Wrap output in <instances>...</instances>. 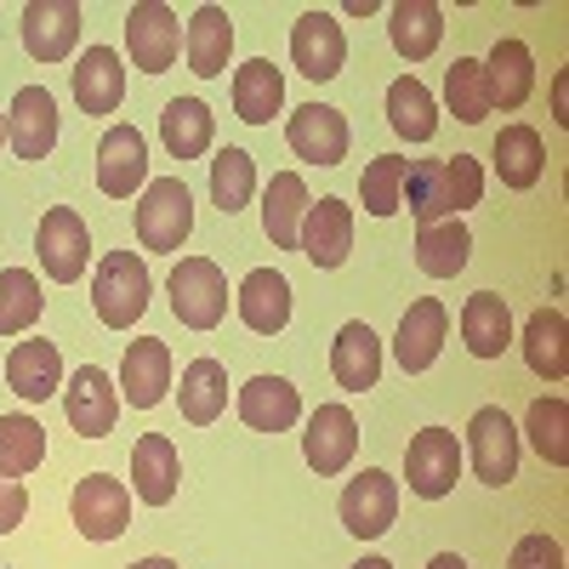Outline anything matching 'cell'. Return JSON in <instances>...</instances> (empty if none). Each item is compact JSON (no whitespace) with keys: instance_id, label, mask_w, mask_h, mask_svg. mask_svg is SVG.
I'll list each match as a JSON object with an SVG mask.
<instances>
[{"instance_id":"d4e9b609","label":"cell","mask_w":569,"mask_h":569,"mask_svg":"<svg viewBox=\"0 0 569 569\" xmlns=\"http://www.w3.org/2000/svg\"><path fill=\"white\" fill-rule=\"evenodd\" d=\"M240 319L257 330V337H279L291 325V279L279 268H251L240 284Z\"/></svg>"},{"instance_id":"1f68e13d","label":"cell","mask_w":569,"mask_h":569,"mask_svg":"<svg viewBox=\"0 0 569 569\" xmlns=\"http://www.w3.org/2000/svg\"><path fill=\"white\" fill-rule=\"evenodd\" d=\"M472 257V233L461 217H445V222H427L416 228V268L427 279H456Z\"/></svg>"},{"instance_id":"ba28073f","label":"cell","mask_w":569,"mask_h":569,"mask_svg":"<svg viewBox=\"0 0 569 569\" xmlns=\"http://www.w3.org/2000/svg\"><path fill=\"white\" fill-rule=\"evenodd\" d=\"M126 52L142 74H166L182 52V23L166 0H137L126 12Z\"/></svg>"},{"instance_id":"d590c367","label":"cell","mask_w":569,"mask_h":569,"mask_svg":"<svg viewBox=\"0 0 569 569\" xmlns=\"http://www.w3.org/2000/svg\"><path fill=\"white\" fill-rule=\"evenodd\" d=\"M541 171H547L541 131L536 126H501V137H496V177L525 194V188L541 182Z\"/></svg>"},{"instance_id":"7a4b0ae2","label":"cell","mask_w":569,"mask_h":569,"mask_svg":"<svg viewBox=\"0 0 569 569\" xmlns=\"http://www.w3.org/2000/svg\"><path fill=\"white\" fill-rule=\"evenodd\" d=\"M149 297H154V279H149V268H142L137 251H109L98 262L91 302H98V319L109 330H131L142 313H149Z\"/></svg>"},{"instance_id":"d6986e66","label":"cell","mask_w":569,"mask_h":569,"mask_svg":"<svg viewBox=\"0 0 569 569\" xmlns=\"http://www.w3.org/2000/svg\"><path fill=\"white\" fill-rule=\"evenodd\" d=\"M330 376L348 388V393H370L382 382V337L365 325V319H348L330 342Z\"/></svg>"},{"instance_id":"5b68a950","label":"cell","mask_w":569,"mask_h":569,"mask_svg":"<svg viewBox=\"0 0 569 569\" xmlns=\"http://www.w3.org/2000/svg\"><path fill=\"white\" fill-rule=\"evenodd\" d=\"M405 479H410V496L421 501H445L461 479V445L450 427H421V433L405 445Z\"/></svg>"},{"instance_id":"5bb4252c","label":"cell","mask_w":569,"mask_h":569,"mask_svg":"<svg viewBox=\"0 0 569 569\" xmlns=\"http://www.w3.org/2000/svg\"><path fill=\"white\" fill-rule=\"evenodd\" d=\"M291 63L297 74L308 80H337L342 63H348V34L330 12H302L297 29H291Z\"/></svg>"},{"instance_id":"836d02e7","label":"cell","mask_w":569,"mask_h":569,"mask_svg":"<svg viewBox=\"0 0 569 569\" xmlns=\"http://www.w3.org/2000/svg\"><path fill=\"white\" fill-rule=\"evenodd\" d=\"M525 359L541 382H563L569 376V319L558 308H536L525 325Z\"/></svg>"},{"instance_id":"e0dca14e","label":"cell","mask_w":569,"mask_h":569,"mask_svg":"<svg viewBox=\"0 0 569 569\" xmlns=\"http://www.w3.org/2000/svg\"><path fill=\"white\" fill-rule=\"evenodd\" d=\"M80 40V7L74 0H29L23 7V46L34 63H63Z\"/></svg>"},{"instance_id":"9c48e42d","label":"cell","mask_w":569,"mask_h":569,"mask_svg":"<svg viewBox=\"0 0 569 569\" xmlns=\"http://www.w3.org/2000/svg\"><path fill=\"white\" fill-rule=\"evenodd\" d=\"M34 257H40L46 279L74 284V279L86 273V262H91V233H86L80 211H69V206H52V211H46L40 228H34Z\"/></svg>"},{"instance_id":"7402d4cb","label":"cell","mask_w":569,"mask_h":569,"mask_svg":"<svg viewBox=\"0 0 569 569\" xmlns=\"http://www.w3.org/2000/svg\"><path fill=\"white\" fill-rule=\"evenodd\" d=\"M7 388L23 399V405H40L63 388V353L58 342L46 337H23L12 353H7Z\"/></svg>"},{"instance_id":"8d00e7d4","label":"cell","mask_w":569,"mask_h":569,"mask_svg":"<svg viewBox=\"0 0 569 569\" xmlns=\"http://www.w3.org/2000/svg\"><path fill=\"white\" fill-rule=\"evenodd\" d=\"M211 131H217V120L200 98H171L166 114H160V137H166L171 160H200L211 149Z\"/></svg>"},{"instance_id":"30bf717a","label":"cell","mask_w":569,"mask_h":569,"mask_svg":"<svg viewBox=\"0 0 569 569\" xmlns=\"http://www.w3.org/2000/svg\"><path fill=\"white\" fill-rule=\"evenodd\" d=\"M393 518H399V485L382 467H365L359 479H348V490H342V530L348 536L376 541L393 530Z\"/></svg>"},{"instance_id":"e575fe53","label":"cell","mask_w":569,"mask_h":569,"mask_svg":"<svg viewBox=\"0 0 569 569\" xmlns=\"http://www.w3.org/2000/svg\"><path fill=\"white\" fill-rule=\"evenodd\" d=\"M177 405H182V421L211 427V421L228 410V370H222L217 359H188V365H182Z\"/></svg>"},{"instance_id":"60d3db41","label":"cell","mask_w":569,"mask_h":569,"mask_svg":"<svg viewBox=\"0 0 569 569\" xmlns=\"http://www.w3.org/2000/svg\"><path fill=\"white\" fill-rule=\"evenodd\" d=\"M40 319V279L29 268H0V337H23Z\"/></svg>"},{"instance_id":"cb8c5ba5","label":"cell","mask_w":569,"mask_h":569,"mask_svg":"<svg viewBox=\"0 0 569 569\" xmlns=\"http://www.w3.org/2000/svg\"><path fill=\"white\" fill-rule=\"evenodd\" d=\"M120 98H126V63H120V52L114 46H91V52L74 63V103H80V114H114L120 109Z\"/></svg>"},{"instance_id":"f35d334b","label":"cell","mask_w":569,"mask_h":569,"mask_svg":"<svg viewBox=\"0 0 569 569\" xmlns=\"http://www.w3.org/2000/svg\"><path fill=\"white\" fill-rule=\"evenodd\" d=\"M445 103H450V114L467 120V126H479V120L496 114V98H490V80H485V63H479V58H456V63L445 69Z\"/></svg>"},{"instance_id":"7bdbcfd3","label":"cell","mask_w":569,"mask_h":569,"mask_svg":"<svg viewBox=\"0 0 569 569\" xmlns=\"http://www.w3.org/2000/svg\"><path fill=\"white\" fill-rule=\"evenodd\" d=\"M525 433H530V445L541 450V461L569 467V405H563L558 393H547V399H536V405H530Z\"/></svg>"},{"instance_id":"f1b7e54d","label":"cell","mask_w":569,"mask_h":569,"mask_svg":"<svg viewBox=\"0 0 569 569\" xmlns=\"http://www.w3.org/2000/svg\"><path fill=\"white\" fill-rule=\"evenodd\" d=\"M308 182L297 171H279L268 188H262V228L273 251H297V233H302V217H308Z\"/></svg>"},{"instance_id":"ac0fdd59","label":"cell","mask_w":569,"mask_h":569,"mask_svg":"<svg viewBox=\"0 0 569 569\" xmlns=\"http://www.w3.org/2000/svg\"><path fill=\"white\" fill-rule=\"evenodd\" d=\"M7 142L18 149V160H46L58 142V103L46 86H23L12 109H7Z\"/></svg>"},{"instance_id":"6da1fadb","label":"cell","mask_w":569,"mask_h":569,"mask_svg":"<svg viewBox=\"0 0 569 569\" xmlns=\"http://www.w3.org/2000/svg\"><path fill=\"white\" fill-rule=\"evenodd\" d=\"M479 200H485V171H479L472 154L405 166V206H410V217L421 228L445 222V217H461L467 206H479Z\"/></svg>"},{"instance_id":"603a6c76","label":"cell","mask_w":569,"mask_h":569,"mask_svg":"<svg viewBox=\"0 0 569 569\" xmlns=\"http://www.w3.org/2000/svg\"><path fill=\"white\" fill-rule=\"evenodd\" d=\"M177 479H182L177 445H171L166 433H142L137 450H131V490H137V501H142V507H171Z\"/></svg>"},{"instance_id":"8992f818","label":"cell","mask_w":569,"mask_h":569,"mask_svg":"<svg viewBox=\"0 0 569 569\" xmlns=\"http://www.w3.org/2000/svg\"><path fill=\"white\" fill-rule=\"evenodd\" d=\"M467 456H472V472H479L490 490L518 479V427H512V416L501 405L472 410V421H467Z\"/></svg>"},{"instance_id":"bcb514c9","label":"cell","mask_w":569,"mask_h":569,"mask_svg":"<svg viewBox=\"0 0 569 569\" xmlns=\"http://www.w3.org/2000/svg\"><path fill=\"white\" fill-rule=\"evenodd\" d=\"M29 512V490L18 479H0V536H12Z\"/></svg>"},{"instance_id":"b9f144b4","label":"cell","mask_w":569,"mask_h":569,"mask_svg":"<svg viewBox=\"0 0 569 569\" xmlns=\"http://www.w3.org/2000/svg\"><path fill=\"white\" fill-rule=\"evenodd\" d=\"M251 188H257V166L246 149H222L211 160V206L222 217H233L240 206H251Z\"/></svg>"},{"instance_id":"74e56055","label":"cell","mask_w":569,"mask_h":569,"mask_svg":"<svg viewBox=\"0 0 569 569\" xmlns=\"http://www.w3.org/2000/svg\"><path fill=\"white\" fill-rule=\"evenodd\" d=\"M388 126L405 142H427V137L439 131V103H433V91H427L416 74H399L388 86Z\"/></svg>"},{"instance_id":"44dd1931","label":"cell","mask_w":569,"mask_h":569,"mask_svg":"<svg viewBox=\"0 0 569 569\" xmlns=\"http://www.w3.org/2000/svg\"><path fill=\"white\" fill-rule=\"evenodd\" d=\"M445 330H450V313H445V302L439 297H421V302H410L405 308V319H399V337H393V359L416 376V370H427L439 353H445Z\"/></svg>"},{"instance_id":"ee69618b","label":"cell","mask_w":569,"mask_h":569,"mask_svg":"<svg viewBox=\"0 0 569 569\" xmlns=\"http://www.w3.org/2000/svg\"><path fill=\"white\" fill-rule=\"evenodd\" d=\"M405 166H410V160H399V154H376V160L365 166L359 200H365L370 217H393V211L405 206Z\"/></svg>"},{"instance_id":"9a60e30c","label":"cell","mask_w":569,"mask_h":569,"mask_svg":"<svg viewBox=\"0 0 569 569\" xmlns=\"http://www.w3.org/2000/svg\"><path fill=\"white\" fill-rule=\"evenodd\" d=\"M63 410H69V427L80 439H103V433H114L120 393H114V382L98 365H80L69 376V388H63Z\"/></svg>"},{"instance_id":"8fae6325","label":"cell","mask_w":569,"mask_h":569,"mask_svg":"<svg viewBox=\"0 0 569 569\" xmlns=\"http://www.w3.org/2000/svg\"><path fill=\"white\" fill-rule=\"evenodd\" d=\"M98 188L109 200H131L137 188H149V142L137 126H109L98 142Z\"/></svg>"},{"instance_id":"f546056e","label":"cell","mask_w":569,"mask_h":569,"mask_svg":"<svg viewBox=\"0 0 569 569\" xmlns=\"http://www.w3.org/2000/svg\"><path fill=\"white\" fill-rule=\"evenodd\" d=\"M182 52H188V69L200 80H217L228 69V52H233V23L222 7H200L182 29Z\"/></svg>"},{"instance_id":"d6a6232c","label":"cell","mask_w":569,"mask_h":569,"mask_svg":"<svg viewBox=\"0 0 569 569\" xmlns=\"http://www.w3.org/2000/svg\"><path fill=\"white\" fill-rule=\"evenodd\" d=\"M279 109H284V74L268 58H251L233 69V114L246 126H268Z\"/></svg>"},{"instance_id":"3957f363","label":"cell","mask_w":569,"mask_h":569,"mask_svg":"<svg viewBox=\"0 0 569 569\" xmlns=\"http://www.w3.org/2000/svg\"><path fill=\"white\" fill-rule=\"evenodd\" d=\"M166 291H171V313L188 330H217L228 313V279L211 257H182L166 279Z\"/></svg>"},{"instance_id":"f6af8a7d","label":"cell","mask_w":569,"mask_h":569,"mask_svg":"<svg viewBox=\"0 0 569 569\" xmlns=\"http://www.w3.org/2000/svg\"><path fill=\"white\" fill-rule=\"evenodd\" d=\"M507 569H563V547L547 530H536V536H525V541L512 547Z\"/></svg>"},{"instance_id":"4316f807","label":"cell","mask_w":569,"mask_h":569,"mask_svg":"<svg viewBox=\"0 0 569 569\" xmlns=\"http://www.w3.org/2000/svg\"><path fill=\"white\" fill-rule=\"evenodd\" d=\"M388 40H393V52L405 63L433 58L439 40H445V7L439 0H399V7L388 12Z\"/></svg>"},{"instance_id":"ffe728a7","label":"cell","mask_w":569,"mask_h":569,"mask_svg":"<svg viewBox=\"0 0 569 569\" xmlns=\"http://www.w3.org/2000/svg\"><path fill=\"white\" fill-rule=\"evenodd\" d=\"M114 388L126 393V405L154 410V405L171 393V348H166L160 337H137V342L126 348V365H120V382H114Z\"/></svg>"},{"instance_id":"484cf974","label":"cell","mask_w":569,"mask_h":569,"mask_svg":"<svg viewBox=\"0 0 569 569\" xmlns=\"http://www.w3.org/2000/svg\"><path fill=\"white\" fill-rule=\"evenodd\" d=\"M461 342L472 359H501L512 348V313H507V297L496 291H472L461 302Z\"/></svg>"},{"instance_id":"f907efd6","label":"cell","mask_w":569,"mask_h":569,"mask_svg":"<svg viewBox=\"0 0 569 569\" xmlns=\"http://www.w3.org/2000/svg\"><path fill=\"white\" fill-rule=\"evenodd\" d=\"M353 569H393V563H388V558H376V552H370V558H359Z\"/></svg>"},{"instance_id":"2e32d148","label":"cell","mask_w":569,"mask_h":569,"mask_svg":"<svg viewBox=\"0 0 569 569\" xmlns=\"http://www.w3.org/2000/svg\"><path fill=\"white\" fill-rule=\"evenodd\" d=\"M284 137H291V154L308 166H342L348 160V120L330 103H302L291 114V126H284Z\"/></svg>"},{"instance_id":"83f0119b","label":"cell","mask_w":569,"mask_h":569,"mask_svg":"<svg viewBox=\"0 0 569 569\" xmlns=\"http://www.w3.org/2000/svg\"><path fill=\"white\" fill-rule=\"evenodd\" d=\"M297 416H302V399L284 376H251L240 388V421L251 433H284V427H297Z\"/></svg>"},{"instance_id":"c3c4849f","label":"cell","mask_w":569,"mask_h":569,"mask_svg":"<svg viewBox=\"0 0 569 569\" xmlns=\"http://www.w3.org/2000/svg\"><path fill=\"white\" fill-rule=\"evenodd\" d=\"M563 86H569V80L558 74V80H552V109H558V126H569V109H563Z\"/></svg>"},{"instance_id":"7c38bea8","label":"cell","mask_w":569,"mask_h":569,"mask_svg":"<svg viewBox=\"0 0 569 569\" xmlns=\"http://www.w3.org/2000/svg\"><path fill=\"white\" fill-rule=\"evenodd\" d=\"M353 450H359V421H353V410H348V405H319V410L308 416V433H302L308 467L319 472V479H337V472L353 461Z\"/></svg>"},{"instance_id":"4dcf8cb0","label":"cell","mask_w":569,"mask_h":569,"mask_svg":"<svg viewBox=\"0 0 569 569\" xmlns=\"http://www.w3.org/2000/svg\"><path fill=\"white\" fill-rule=\"evenodd\" d=\"M485 80H490V98L496 109H525V98L536 91V58L525 40H496L490 58H485Z\"/></svg>"},{"instance_id":"816d5d0a","label":"cell","mask_w":569,"mask_h":569,"mask_svg":"<svg viewBox=\"0 0 569 569\" xmlns=\"http://www.w3.org/2000/svg\"><path fill=\"white\" fill-rule=\"evenodd\" d=\"M0 142H7V120H0Z\"/></svg>"},{"instance_id":"4fadbf2b","label":"cell","mask_w":569,"mask_h":569,"mask_svg":"<svg viewBox=\"0 0 569 569\" xmlns=\"http://www.w3.org/2000/svg\"><path fill=\"white\" fill-rule=\"evenodd\" d=\"M297 251L313 268H342L348 251H353V206L337 200V194H325L319 206H308L302 233H297Z\"/></svg>"},{"instance_id":"7dc6e473","label":"cell","mask_w":569,"mask_h":569,"mask_svg":"<svg viewBox=\"0 0 569 569\" xmlns=\"http://www.w3.org/2000/svg\"><path fill=\"white\" fill-rule=\"evenodd\" d=\"M427 569H467V558L461 552H433V558H427Z\"/></svg>"},{"instance_id":"681fc988","label":"cell","mask_w":569,"mask_h":569,"mask_svg":"<svg viewBox=\"0 0 569 569\" xmlns=\"http://www.w3.org/2000/svg\"><path fill=\"white\" fill-rule=\"evenodd\" d=\"M126 569H177L171 558H137V563H126Z\"/></svg>"},{"instance_id":"277c9868","label":"cell","mask_w":569,"mask_h":569,"mask_svg":"<svg viewBox=\"0 0 569 569\" xmlns=\"http://www.w3.org/2000/svg\"><path fill=\"white\" fill-rule=\"evenodd\" d=\"M194 228V200L182 177H154L137 200V240L142 251H177Z\"/></svg>"},{"instance_id":"52a82bcc","label":"cell","mask_w":569,"mask_h":569,"mask_svg":"<svg viewBox=\"0 0 569 569\" xmlns=\"http://www.w3.org/2000/svg\"><path fill=\"white\" fill-rule=\"evenodd\" d=\"M69 518L86 541H120L131 525V485L109 479V472H91L69 496Z\"/></svg>"},{"instance_id":"ab89813d","label":"cell","mask_w":569,"mask_h":569,"mask_svg":"<svg viewBox=\"0 0 569 569\" xmlns=\"http://www.w3.org/2000/svg\"><path fill=\"white\" fill-rule=\"evenodd\" d=\"M46 461V427L34 416H0V479H29Z\"/></svg>"}]
</instances>
